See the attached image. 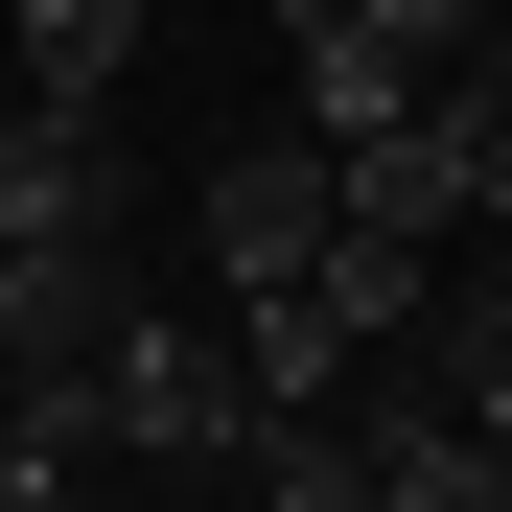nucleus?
I'll use <instances>...</instances> for the list:
<instances>
[{"label":"nucleus","instance_id":"1","mask_svg":"<svg viewBox=\"0 0 512 512\" xmlns=\"http://www.w3.org/2000/svg\"><path fill=\"white\" fill-rule=\"evenodd\" d=\"M94 443L117 466H233L256 443V373H233V303H140L94 350Z\"/></svg>","mask_w":512,"mask_h":512},{"label":"nucleus","instance_id":"2","mask_svg":"<svg viewBox=\"0 0 512 512\" xmlns=\"http://www.w3.org/2000/svg\"><path fill=\"white\" fill-rule=\"evenodd\" d=\"M350 233V187H326V140H233L210 187H187V256H210V303H280L303 256Z\"/></svg>","mask_w":512,"mask_h":512},{"label":"nucleus","instance_id":"3","mask_svg":"<svg viewBox=\"0 0 512 512\" xmlns=\"http://www.w3.org/2000/svg\"><path fill=\"white\" fill-rule=\"evenodd\" d=\"M326 419H350V466H373V512H512V466H489V443H466V419L419 396V373H350Z\"/></svg>","mask_w":512,"mask_h":512},{"label":"nucleus","instance_id":"4","mask_svg":"<svg viewBox=\"0 0 512 512\" xmlns=\"http://www.w3.org/2000/svg\"><path fill=\"white\" fill-rule=\"evenodd\" d=\"M326 187H350V233H396V256H466V233H489V210H466V140H443V117H396V140H350Z\"/></svg>","mask_w":512,"mask_h":512},{"label":"nucleus","instance_id":"5","mask_svg":"<svg viewBox=\"0 0 512 512\" xmlns=\"http://www.w3.org/2000/svg\"><path fill=\"white\" fill-rule=\"evenodd\" d=\"M0 70H24V117H117L140 0H0Z\"/></svg>","mask_w":512,"mask_h":512},{"label":"nucleus","instance_id":"6","mask_svg":"<svg viewBox=\"0 0 512 512\" xmlns=\"http://www.w3.org/2000/svg\"><path fill=\"white\" fill-rule=\"evenodd\" d=\"M24 233H117V140L94 117H0V256Z\"/></svg>","mask_w":512,"mask_h":512},{"label":"nucleus","instance_id":"7","mask_svg":"<svg viewBox=\"0 0 512 512\" xmlns=\"http://www.w3.org/2000/svg\"><path fill=\"white\" fill-rule=\"evenodd\" d=\"M396 117H419V70H396L373 24H326V47H303V140L350 163V140H396Z\"/></svg>","mask_w":512,"mask_h":512},{"label":"nucleus","instance_id":"8","mask_svg":"<svg viewBox=\"0 0 512 512\" xmlns=\"http://www.w3.org/2000/svg\"><path fill=\"white\" fill-rule=\"evenodd\" d=\"M233 466H256V512H373V466H350V419H256Z\"/></svg>","mask_w":512,"mask_h":512},{"label":"nucleus","instance_id":"9","mask_svg":"<svg viewBox=\"0 0 512 512\" xmlns=\"http://www.w3.org/2000/svg\"><path fill=\"white\" fill-rule=\"evenodd\" d=\"M350 24H373V47H396V70H466V47H489V24H512V0H350Z\"/></svg>","mask_w":512,"mask_h":512},{"label":"nucleus","instance_id":"10","mask_svg":"<svg viewBox=\"0 0 512 512\" xmlns=\"http://www.w3.org/2000/svg\"><path fill=\"white\" fill-rule=\"evenodd\" d=\"M280 24H303V47H326V24H350V0H280Z\"/></svg>","mask_w":512,"mask_h":512},{"label":"nucleus","instance_id":"11","mask_svg":"<svg viewBox=\"0 0 512 512\" xmlns=\"http://www.w3.org/2000/svg\"><path fill=\"white\" fill-rule=\"evenodd\" d=\"M0 117H24V70H0Z\"/></svg>","mask_w":512,"mask_h":512}]
</instances>
